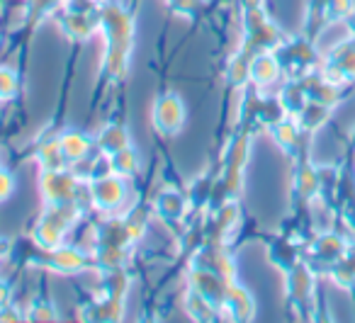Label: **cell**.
I'll return each mask as SVG.
<instances>
[{
  "instance_id": "obj_1",
  "label": "cell",
  "mask_w": 355,
  "mask_h": 323,
  "mask_svg": "<svg viewBox=\"0 0 355 323\" xmlns=\"http://www.w3.org/2000/svg\"><path fill=\"white\" fill-rule=\"evenodd\" d=\"M100 25H103L105 35H107V56H105V66H107L110 76H122L129 64V51H132L134 40V20L122 6L117 3H107L100 10Z\"/></svg>"
},
{
  "instance_id": "obj_2",
  "label": "cell",
  "mask_w": 355,
  "mask_h": 323,
  "mask_svg": "<svg viewBox=\"0 0 355 323\" xmlns=\"http://www.w3.org/2000/svg\"><path fill=\"white\" fill-rule=\"evenodd\" d=\"M127 177L114 175V173L90 180V202L100 211L119 209L124 204V200H127Z\"/></svg>"
},
{
  "instance_id": "obj_3",
  "label": "cell",
  "mask_w": 355,
  "mask_h": 323,
  "mask_svg": "<svg viewBox=\"0 0 355 323\" xmlns=\"http://www.w3.org/2000/svg\"><path fill=\"white\" fill-rule=\"evenodd\" d=\"M40 190L49 204H69L78 200V177L66 171H42Z\"/></svg>"
},
{
  "instance_id": "obj_4",
  "label": "cell",
  "mask_w": 355,
  "mask_h": 323,
  "mask_svg": "<svg viewBox=\"0 0 355 323\" xmlns=\"http://www.w3.org/2000/svg\"><path fill=\"white\" fill-rule=\"evenodd\" d=\"M151 119H153V127H156L161 134H166V137L178 134L180 129L185 127V105H183V100L178 98L175 93L161 95V98L156 100V105H153Z\"/></svg>"
},
{
  "instance_id": "obj_5",
  "label": "cell",
  "mask_w": 355,
  "mask_h": 323,
  "mask_svg": "<svg viewBox=\"0 0 355 323\" xmlns=\"http://www.w3.org/2000/svg\"><path fill=\"white\" fill-rule=\"evenodd\" d=\"M222 304L229 311V316L236 318V321H248V318L253 316V311H256L253 297L248 294V289H243L241 284H236V282H227Z\"/></svg>"
},
{
  "instance_id": "obj_6",
  "label": "cell",
  "mask_w": 355,
  "mask_h": 323,
  "mask_svg": "<svg viewBox=\"0 0 355 323\" xmlns=\"http://www.w3.org/2000/svg\"><path fill=\"white\" fill-rule=\"evenodd\" d=\"M190 284H193V292L202 294V297L209 299L214 306L222 304L227 282H224L217 272H212V270H195L193 277H190Z\"/></svg>"
},
{
  "instance_id": "obj_7",
  "label": "cell",
  "mask_w": 355,
  "mask_h": 323,
  "mask_svg": "<svg viewBox=\"0 0 355 323\" xmlns=\"http://www.w3.org/2000/svg\"><path fill=\"white\" fill-rule=\"evenodd\" d=\"M46 263H49L51 270H56V272H78V270H83L85 265H88V258H85V253H80L78 248H69V245H59V248L49 250L46 253Z\"/></svg>"
},
{
  "instance_id": "obj_8",
  "label": "cell",
  "mask_w": 355,
  "mask_h": 323,
  "mask_svg": "<svg viewBox=\"0 0 355 323\" xmlns=\"http://www.w3.org/2000/svg\"><path fill=\"white\" fill-rule=\"evenodd\" d=\"M59 146L66 161L78 163V161H83V158H88L90 148H93V141H90L88 134L78 132V129H66L59 137Z\"/></svg>"
},
{
  "instance_id": "obj_9",
  "label": "cell",
  "mask_w": 355,
  "mask_h": 323,
  "mask_svg": "<svg viewBox=\"0 0 355 323\" xmlns=\"http://www.w3.org/2000/svg\"><path fill=\"white\" fill-rule=\"evenodd\" d=\"M61 27H64V32L71 37V40H76V42H88L90 37L95 35V27H98V22H95L93 12L71 10L69 15H66L64 20H61Z\"/></svg>"
},
{
  "instance_id": "obj_10",
  "label": "cell",
  "mask_w": 355,
  "mask_h": 323,
  "mask_svg": "<svg viewBox=\"0 0 355 323\" xmlns=\"http://www.w3.org/2000/svg\"><path fill=\"white\" fill-rule=\"evenodd\" d=\"M98 146L105 156H112V153L122 151V148L132 146V139H129V132L117 122H110L103 132L98 134Z\"/></svg>"
},
{
  "instance_id": "obj_11",
  "label": "cell",
  "mask_w": 355,
  "mask_h": 323,
  "mask_svg": "<svg viewBox=\"0 0 355 323\" xmlns=\"http://www.w3.org/2000/svg\"><path fill=\"white\" fill-rule=\"evenodd\" d=\"M139 168H141V158H139V153L134 151L132 146L122 148V151L110 156V173H114V175L132 177L139 173Z\"/></svg>"
},
{
  "instance_id": "obj_12",
  "label": "cell",
  "mask_w": 355,
  "mask_h": 323,
  "mask_svg": "<svg viewBox=\"0 0 355 323\" xmlns=\"http://www.w3.org/2000/svg\"><path fill=\"white\" fill-rule=\"evenodd\" d=\"M37 163L42 171H64V166L69 161L64 158L59 146V139H46L40 148H37Z\"/></svg>"
},
{
  "instance_id": "obj_13",
  "label": "cell",
  "mask_w": 355,
  "mask_h": 323,
  "mask_svg": "<svg viewBox=\"0 0 355 323\" xmlns=\"http://www.w3.org/2000/svg\"><path fill=\"white\" fill-rule=\"evenodd\" d=\"M185 209H188V202H185L183 195H178V192H163L158 195L156 200V214L163 216V219H183Z\"/></svg>"
},
{
  "instance_id": "obj_14",
  "label": "cell",
  "mask_w": 355,
  "mask_h": 323,
  "mask_svg": "<svg viewBox=\"0 0 355 323\" xmlns=\"http://www.w3.org/2000/svg\"><path fill=\"white\" fill-rule=\"evenodd\" d=\"M280 73V66L277 61L272 59L270 54H261L251 61V80L258 85H266V83H272Z\"/></svg>"
},
{
  "instance_id": "obj_15",
  "label": "cell",
  "mask_w": 355,
  "mask_h": 323,
  "mask_svg": "<svg viewBox=\"0 0 355 323\" xmlns=\"http://www.w3.org/2000/svg\"><path fill=\"white\" fill-rule=\"evenodd\" d=\"M95 260H98V265L103 270H107V272H114V270H122L124 260H127V250H124V245H107V243H103L98 253H95Z\"/></svg>"
},
{
  "instance_id": "obj_16",
  "label": "cell",
  "mask_w": 355,
  "mask_h": 323,
  "mask_svg": "<svg viewBox=\"0 0 355 323\" xmlns=\"http://www.w3.org/2000/svg\"><path fill=\"white\" fill-rule=\"evenodd\" d=\"M122 224H124V229H127V236H129V241H132V243H134V241H139V238H144V234H146V229H148L146 209H141V207L132 209L122 219Z\"/></svg>"
},
{
  "instance_id": "obj_17",
  "label": "cell",
  "mask_w": 355,
  "mask_h": 323,
  "mask_svg": "<svg viewBox=\"0 0 355 323\" xmlns=\"http://www.w3.org/2000/svg\"><path fill=\"white\" fill-rule=\"evenodd\" d=\"M188 311H190V316L198 318V321H212V318H214V304L209 302V299H205L202 294H198V292H193V289H190Z\"/></svg>"
},
{
  "instance_id": "obj_18",
  "label": "cell",
  "mask_w": 355,
  "mask_h": 323,
  "mask_svg": "<svg viewBox=\"0 0 355 323\" xmlns=\"http://www.w3.org/2000/svg\"><path fill=\"white\" fill-rule=\"evenodd\" d=\"M251 78V59L246 56V51H241L239 56H234L229 64V80L234 85H241L243 80Z\"/></svg>"
},
{
  "instance_id": "obj_19",
  "label": "cell",
  "mask_w": 355,
  "mask_h": 323,
  "mask_svg": "<svg viewBox=\"0 0 355 323\" xmlns=\"http://www.w3.org/2000/svg\"><path fill=\"white\" fill-rule=\"evenodd\" d=\"M17 88H20V80H17V73L10 69H3L0 66V100H10L17 95Z\"/></svg>"
},
{
  "instance_id": "obj_20",
  "label": "cell",
  "mask_w": 355,
  "mask_h": 323,
  "mask_svg": "<svg viewBox=\"0 0 355 323\" xmlns=\"http://www.w3.org/2000/svg\"><path fill=\"white\" fill-rule=\"evenodd\" d=\"M30 318L32 321H56L59 311L51 302H35L30 308Z\"/></svg>"
},
{
  "instance_id": "obj_21",
  "label": "cell",
  "mask_w": 355,
  "mask_h": 323,
  "mask_svg": "<svg viewBox=\"0 0 355 323\" xmlns=\"http://www.w3.org/2000/svg\"><path fill=\"white\" fill-rule=\"evenodd\" d=\"M12 192H15V177H12V173L0 168V202L10 200Z\"/></svg>"
},
{
  "instance_id": "obj_22",
  "label": "cell",
  "mask_w": 355,
  "mask_h": 323,
  "mask_svg": "<svg viewBox=\"0 0 355 323\" xmlns=\"http://www.w3.org/2000/svg\"><path fill=\"white\" fill-rule=\"evenodd\" d=\"M59 3L61 0H30V17H42L54 6H59Z\"/></svg>"
},
{
  "instance_id": "obj_23",
  "label": "cell",
  "mask_w": 355,
  "mask_h": 323,
  "mask_svg": "<svg viewBox=\"0 0 355 323\" xmlns=\"http://www.w3.org/2000/svg\"><path fill=\"white\" fill-rule=\"evenodd\" d=\"M234 221H236V207H234V204H227V207H224V209L217 214V226H219L222 231H227L229 226L234 224Z\"/></svg>"
},
{
  "instance_id": "obj_24",
  "label": "cell",
  "mask_w": 355,
  "mask_h": 323,
  "mask_svg": "<svg viewBox=\"0 0 355 323\" xmlns=\"http://www.w3.org/2000/svg\"><path fill=\"white\" fill-rule=\"evenodd\" d=\"M202 0H171V8L180 15H193L195 10L200 8Z\"/></svg>"
},
{
  "instance_id": "obj_25",
  "label": "cell",
  "mask_w": 355,
  "mask_h": 323,
  "mask_svg": "<svg viewBox=\"0 0 355 323\" xmlns=\"http://www.w3.org/2000/svg\"><path fill=\"white\" fill-rule=\"evenodd\" d=\"M12 302V292H10V284L6 282V279H0V308L10 306Z\"/></svg>"
},
{
  "instance_id": "obj_26",
  "label": "cell",
  "mask_w": 355,
  "mask_h": 323,
  "mask_svg": "<svg viewBox=\"0 0 355 323\" xmlns=\"http://www.w3.org/2000/svg\"><path fill=\"white\" fill-rule=\"evenodd\" d=\"M20 313L15 311V308L6 306V308H0V321H20Z\"/></svg>"
},
{
  "instance_id": "obj_27",
  "label": "cell",
  "mask_w": 355,
  "mask_h": 323,
  "mask_svg": "<svg viewBox=\"0 0 355 323\" xmlns=\"http://www.w3.org/2000/svg\"><path fill=\"white\" fill-rule=\"evenodd\" d=\"M10 248H12V243L8 238H3V236H0V260L3 258H8V255H10Z\"/></svg>"
},
{
  "instance_id": "obj_28",
  "label": "cell",
  "mask_w": 355,
  "mask_h": 323,
  "mask_svg": "<svg viewBox=\"0 0 355 323\" xmlns=\"http://www.w3.org/2000/svg\"><path fill=\"white\" fill-rule=\"evenodd\" d=\"M95 3H98V0H95Z\"/></svg>"
}]
</instances>
